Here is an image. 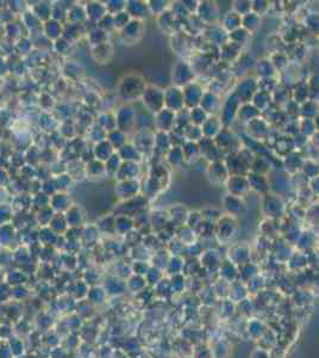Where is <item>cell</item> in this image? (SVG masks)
<instances>
[{
	"instance_id": "cell-4",
	"label": "cell",
	"mask_w": 319,
	"mask_h": 358,
	"mask_svg": "<svg viewBox=\"0 0 319 358\" xmlns=\"http://www.w3.org/2000/svg\"><path fill=\"white\" fill-rule=\"evenodd\" d=\"M266 325L260 320H251L249 321L248 324V333L249 335L255 340H259L261 337H262L263 333L266 332Z\"/></svg>"
},
{
	"instance_id": "cell-8",
	"label": "cell",
	"mask_w": 319,
	"mask_h": 358,
	"mask_svg": "<svg viewBox=\"0 0 319 358\" xmlns=\"http://www.w3.org/2000/svg\"><path fill=\"white\" fill-rule=\"evenodd\" d=\"M201 265L206 266V268H216L219 265V256L217 252L215 251H207L202 254L201 257Z\"/></svg>"
},
{
	"instance_id": "cell-6",
	"label": "cell",
	"mask_w": 319,
	"mask_h": 358,
	"mask_svg": "<svg viewBox=\"0 0 319 358\" xmlns=\"http://www.w3.org/2000/svg\"><path fill=\"white\" fill-rule=\"evenodd\" d=\"M125 284L127 289L132 290L134 293H140V291L146 289L147 287V282L146 279H144V277L138 276V275H134V276L130 277Z\"/></svg>"
},
{
	"instance_id": "cell-10",
	"label": "cell",
	"mask_w": 319,
	"mask_h": 358,
	"mask_svg": "<svg viewBox=\"0 0 319 358\" xmlns=\"http://www.w3.org/2000/svg\"><path fill=\"white\" fill-rule=\"evenodd\" d=\"M248 258H249V254H248V251H246L245 248H235L234 252H232V262L234 264H245V263H248Z\"/></svg>"
},
{
	"instance_id": "cell-12",
	"label": "cell",
	"mask_w": 319,
	"mask_h": 358,
	"mask_svg": "<svg viewBox=\"0 0 319 358\" xmlns=\"http://www.w3.org/2000/svg\"><path fill=\"white\" fill-rule=\"evenodd\" d=\"M171 282V288L172 293H181L185 288V277L182 276L181 274H177L172 276V278L169 279Z\"/></svg>"
},
{
	"instance_id": "cell-16",
	"label": "cell",
	"mask_w": 319,
	"mask_h": 358,
	"mask_svg": "<svg viewBox=\"0 0 319 358\" xmlns=\"http://www.w3.org/2000/svg\"><path fill=\"white\" fill-rule=\"evenodd\" d=\"M235 310H236V306H235V303L232 301H230V300H225L224 302H221V314L223 316H225V318L232 316V315H234Z\"/></svg>"
},
{
	"instance_id": "cell-5",
	"label": "cell",
	"mask_w": 319,
	"mask_h": 358,
	"mask_svg": "<svg viewBox=\"0 0 319 358\" xmlns=\"http://www.w3.org/2000/svg\"><path fill=\"white\" fill-rule=\"evenodd\" d=\"M107 298V293L105 291L104 288L101 287H93L92 289L88 291V299H90V302L93 304H97V306H100L105 302V300Z\"/></svg>"
},
{
	"instance_id": "cell-20",
	"label": "cell",
	"mask_w": 319,
	"mask_h": 358,
	"mask_svg": "<svg viewBox=\"0 0 319 358\" xmlns=\"http://www.w3.org/2000/svg\"><path fill=\"white\" fill-rule=\"evenodd\" d=\"M149 266L146 264V262H141V260H137L134 264V273L135 275H138V276H143L148 271Z\"/></svg>"
},
{
	"instance_id": "cell-1",
	"label": "cell",
	"mask_w": 319,
	"mask_h": 358,
	"mask_svg": "<svg viewBox=\"0 0 319 358\" xmlns=\"http://www.w3.org/2000/svg\"><path fill=\"white\" fill-rule=\"evenodd\" d=\"M248 293L249 291L243 283H241V282L232 283V284L230 285V289H229L230 301H232L234 303H238V302H241L242 300L246 299Z\"/></svg>"
},
{
	"instance_id": "cell-14",
	"label": "cell",
	"mask_w": 319,
	"mask_h": 358,
	"mask_svg": "<svg viewBox=\"0 0 319 358\" xmlns=\"http://www.w3.org/2000/svg\"><path fill=\"white\" fill-rule=\"evenodd\" d=\"M155 290H156V294H159L160 296H168L172 294V288H171V282L169 279H161V281L157 283L156 285H154Z\"/></svg>"
},
{
	"instance_id": "cell-18",
	"label": "cell",
	"mask_w": 319,
	"mask_h": 358,
	"mask_svg": "<svg viewBox=\"0 0 319 358\" xmlns=\"http://www.w3.org/2000/svg\"><path fill=\"white\" fill-rule=\"evenodd\" d=\"M294 298H295V303L299 304V306L309 303L310 301V295L307 294V291H296V293H294Z\"/></svg>"
},
{
	"instance_id": "cell-9",
	"label": "cell",
	"mask_w": 319,
	"mask_h": 358,
	"mask_svg": "<svg viewBox=\"0 0 319 358\" xmlns=\"http://www.w3.org/2000/svg\"><path fill=\"white\" fill-rule=\"evenodd\" d=\"M144 279H146L147 284L156 285L161 279H162V274H161L160 269L157 268H149L147 274L144 275Z\"/></svg>"
},
{
	"instance_id": "cell-13",
	"label": "cell",
	"mask_w": 319,
	"mask_h": 358,
	"mask_svg": "<svg viewBox=\"0 0 319 358\" xmlns=\"http://www.w3.org/2000/svg\"><path fill=\"white\" fill-rule=\"evenodd\" d=\"M182 268H184V263H182V260H180L179 258H176V257L172 258V259L167 263V265H166V269H167L168 274H171L172 276H174V275H177V274H181Z\"/></svg>"
},
{
	"instance_id": "cell-7",
	"label": "cell",
	"mask_w": 319,
	"mask_h": 358,
	"mask_svg": "<svg viewBox=\"0 0 319 358\" xmlns=\"http://www.w3.org/2000/svg\"><path fill=\"white\" fill-rule=\"evenodd\" d=\"M257 274V269L254 264H250V263H245L241 266L240 273H238V277L240 279H242V282H249L251 278H254Z\"/></svg>"
},
{
	"instance_id": "cell-15",
	"label": "cell",
	"mask_w": 319,
	"mask_h": 358,
	"mask_svg": "<svg viewBox=\"0 0 319 358\" xmlns=\"http://www.w3.org/2000/svg\"><path fill=\"white\" fill-rule=\"evenodd\" d=\"M229 352H230L229 346H227V344L224 343V341L218 343L217 345L215 346V349L212 350L213 357L215 358H226Z\"/></svg>"
},
{
	"instance_id": "cell-11",
	"label": "cell",
	"mask_w": 319,
	"mask_h": 358,
	"mask_svg": "<svg viewBox=\"0 0 319 358\" xmlns=\"http://www.w3.org/2000/svg\"><path fill=\"white\" fill-rule=\"evenodd\" d=\"M238 310L244 316H250L252 312L255 310V303L250 299H244L241 302H238Z\"/></svg>"
},
{
	"instance_id": "cell-21",
	"label": "cell",
	"mask_w": 319,
	"mask_h": 358,
	"mask_svg": "<svg viewBox=\"0 0 319 358\" xmlns=\"http://www.w3.org/2000/svg\"><path fill=\"white\" fill-rule=\"evenodd\" d=\"M250 358H270V354L262 348L255 349L250 354Z\"/></svg>"
},
{
	"instance_id": "cell-19",
	"label": "cell",
	"mask_w": 319,
	"mask_h": 358,
	"mask_svg": "<svg viewBox=\"0 0 319 358\" xmlns=\"http://www.w3.org/2000/svg\"><path fill=\"white\" fill-rule=\"evenodd\" d=\"M115 227H116V230H118V232H121V233L129 232V229L131 228V222H130L129 220H126V219H119L118 221H116Z\"/></svg>"
},
{
	"instance_id": "cell-3",
	"label": "cell",
	"mask_w": 319,
	"mask_h": 358,
	"mask_svg": "<svg viewBox=\"0 0 319 358\" xmlns=\"http://www.w3.org/2000/svg\"><path fill=\"white\" fill-rule=\"evenodd\" d=\"M221 278H223V281L230 283L235 282L238 276V271L237 269H236L234 263L224 262L223 264L221 265Z\"/></svg>"
},
{
	"instance_id": "cell-2",
	"label": "cell",
	"mask_w": 319,
	"mask_h": 358,
	"mask_svg": "<svg viewBox=\"0 0 319 358\" xmlns=\"http://www.w3.org/2000/svg\"><path fill=\"white\" fill-rule=\"evenodd\" d=\"M126 289V284L116 277H110L105 282V291L107 295H121Z\"/></svg>"
},
{
	"instance_id": "cell-17",
	"label": "cell",
	"mask_w": 319,
	"mask_h": 358,
	"mask_svg": "<svg viewBox=\"0 0 319 358\" xmlns=\"http://www.w3.org/2000/svg\"><path fill=\"white\" fill-rule=\"evenodd\" d=\"M193 358H215L213 357L212 350L206 348V346H198L196 350H193Z\"/></svg>"
}]
</instances>
